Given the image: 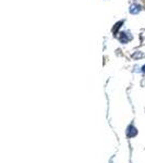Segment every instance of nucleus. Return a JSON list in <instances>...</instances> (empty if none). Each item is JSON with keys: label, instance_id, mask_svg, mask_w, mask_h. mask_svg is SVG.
<instances>
[{"label": "nucleus", "instance_id": "obj_1", "mask_svg": "<svg viewBox=\"0 0 145 163\" xmlns=\"http://www.w3.org/2000/svg\"><path fill=\"white\" fill-rule=\"evenodd\" d=\"M136 135H138V129H136L132 124L128 126V128H127V136L129 138H132Z\"/></svg>", "mask_w": 145, "mask_h": 163}, {"label": "nucleus", "instance_id": "obj_2", "mask_svg": "<svg viewBox=\"0 0 145 163\" xmlns=\"http://www.w3.org/2000/svg\"><path fill=\"white\" fill-rule=\"evenodd\" d=\"M120 35H121V36H120L119 40L121 41L122 44H127V43H128L130 39H132V36H129V35L127 34V33H124V32H123V33H121Z\"/></svg>", "mask_w": 145, "mask_h": 163}, {"label": "nucleus", "instance_id": "obj_3", "mask_svg": "<svg viewBox=\"0 0 145 163\" xmlns=\"http://www.w3.org/2000/svg\"><path fill=\"white\" fill-rule=\"evenodd\" d=\"M140 11H141V6L140 4L134 3V4H132V6L130 7V13L131 14H138Z\"/></svg>", "mask_w": 145, "mask_h": 163}, {"label": "nucleus", "instance_id": "obj_4", "mask_svg": "<svg viewBox=\"0 0 145 163\" xmlns=\"http://www.w3.org/2000/svg\"><path fill=\"white\" fill-rule=\"evenodd\" d=\"M122 24H123V21H119V22H117L116 24L114 25V27H112V34L117 35V33H118L119 28L121 27V25H122Z\"/></svg>", "mask_w": 145, "mask_h": 163}, {"label": "nucleus", "instance_id": "obj_5", "mask_svg": "<svg viewBox=\"0 0 145 163\" xmlns=\"http://www.w3.org/2000/svg\"><path fill=\"white\" fill-rule=\"evenodd\" d=\"M143 57H144V54H140V51H138L136 54H132V58H133V59H138V58H143Z\"/></svg>", "mask_w": 145, "mask_h": 163}, {"label": "nucleus", "instance_id": "obj_6", "mask_svg": "<svg viewBox=\"0 0 145 163\" xmlns=\"http://www.w3.org/2000/svg\"><path fill=\"white\" fill-rule=\"evenodd\" d=\"M142 71L145 73V65H143V66H142Z\"/></svg>", "mask_w": 145, "mask_h": 163}]
</instances>
